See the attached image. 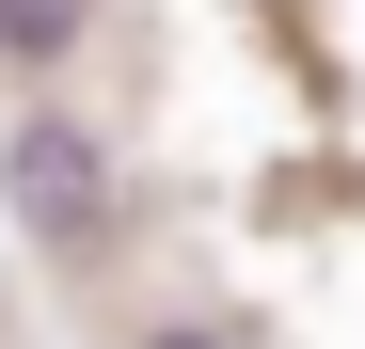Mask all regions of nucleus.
<instances>
[{
    "mask_svg": "<svg viewBox=\"0 0 365 349\" xmlns=\"http://www.w3.org/2000/svg\"><path fill=\"white\" fill-rule=\"evenodd\" d=\"M143 349H222V333H191V318H159V333H143Z\"/></svg>",
    "mask_w": 365,
    "mask_h": 349,
    "instance_id": "nucleus-3",
    "label": "nucleus"
},
{
    "mask_svg": "<svg viewBox=\"0 0 365 349\" xmlns=\"http://www.w3.org/2000/svg\"><path fill=\"white\" fill-rule=\"evenodd\" d=\"M80 32H96V0H0V64H32V80L64 64Z\"/></svg>",
    "mask_w": 365,
    "mask_h": 349,
    "instance_id": "nucleus-2",
    "label": "nucleus"
},
{
    "mask_svg": "<svg viewBox=\"0 0 365 349\" xmlns=\"http://www.w3.org/2000/svg\"><path fill=\"white\" fill-rule=\"evenodd\" d=\"M0 207H16L48 254H96L111 239V143L80 111H16V127H0Z\"/></svg>",
    "mask_w": 365,
    "mask_h": 349,
    "instance_id": "nucleus-1",
    "label": "nucleus"
}]
</instances>
